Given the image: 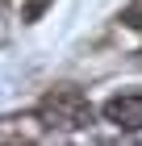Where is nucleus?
Here are the masks:
<instances>
[{
    "instance_id": "1",
    "label": "nucleus",
    "mask_w": 142,
    "mask_h": 146,
    "mask_svg": "<svg viewBox=\"0 0 142 146\" xmlns=\"http://www.w3.org/2000/svg\"><path fill=\"white\" fill-rule=\"evenodd\" d=\"M38 117L46 121V129H84V125H92L96 113H92V104L79 88H55L42 96Z\"/></svg>"
},
{
    "instance_id": "2",
    "label": "nucleus",
    "mask_w": 142,
    "mask_h": 146,
    "mask_svg": "<svg viewBox=\"0 0 142 146\" xmlns=\"http://www.w3.org/2000/svg\"><path fill=\"white\" fill-rule=\"evenodd\" d=\"M105 121H113L117 129H142V92H121V96H109L100 104Z\"/></svg>"
},
{
    "instance_id": "3",
    "label": "nucleus",
    "mask_w": 142,
    "mask_h": 146,
    "mask_svg": "<svg viewBox=\"0 0 142 146\" xmlns=\"http://www.w3.org/2000/svg\"><path fill=\"white\" fill-rule=\"evenodd\" d=\"M42 117H4L0 121V142H38L42 138Z\"/></svg>"
},
{
    "instance_id": "4",
    "label": "nucleus",
    "mask_w": 142,
    "mask_h": 146,
    "mask_svg": "<svg viewBox=\"0 0 142 146\" xmlns=\"http://www.w3.org/2000/svg\"><path fill=\"white\" fill-rule=\"evenodd\" d=\"M46 4H50V0H25L21 4V21H38V17L46 13Z\"/></svg>"
},
{
    "instance_id": "5",
    "label": "nucleus",
    "mask_w": 142,
    "mask_h": 146,
    "mask_svg": "<svg viewBox=\"0 0 142 146\" xmlns=\"http://www.w3.org/2000/svg\"><path fill=\"white\" fill-rule=\"evenodd\" d=\"M121 25H130V29H142V4H130V9H121Z\"/></svg>"
}]
</instances>
